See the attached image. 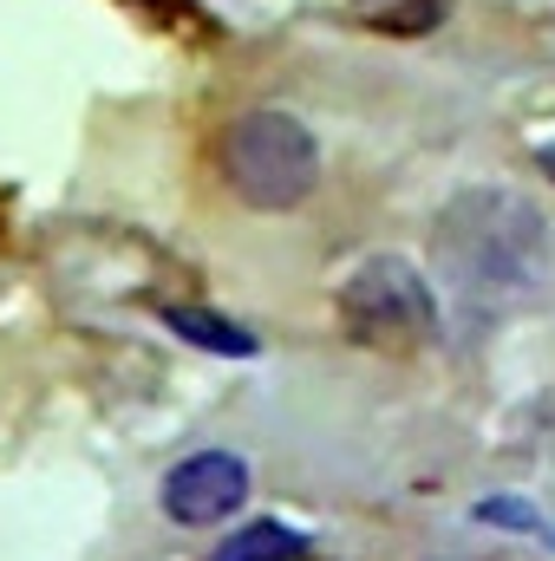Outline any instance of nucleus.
<instances>
[{"label": "nucleus", "instance_id": "f03ea898", "mask_svg": "<svg viewBox=\"0 0 555 561\" xmlns=\"http://www.w3.org/2000/svg\"><path fill=\"white\" fill-rule=\"evenodd\" d=\"M216 163H223V183L249 209H294L320 183V144H314V131L294 112H275V105L229 118V131L216 144Z\"/></svg>", "mask_w": 555, "mask_h": 561}, {"label": "nucleus", "instance_id": "9d476101", "mask_svg": "<svg viewBox=\"0 0 555 561\" xmlns=\"http://www.w3.org/2000/svg\"><path fill=\"white\" fill-rule=\"evenodd\" d=\"M536 170H543V176H555V144H543V150H536Z\"/></svg>", "mask_w": 555, "mask_h": 561}, {"label": "nucleus", "instance_id": "0eeeda50", "mask_svg": "<svg viewBox=\"0 0 555 561\" xmlns=\"http://www.w3.org/2000/svg\"><path fill=\"white\" fill-rule=\"evenodd\" d=\"M451 13V0H393V7H366L373 33H431Z\"/></svg>", "mask_w": 555, "mask_h": 561}, {"label": "nucleus", "instance_id": "20e7f679", "mask_svg": "<svg viewBox=\"0 0 555 561\" xmlns=\"http://www.w3.org/2000/svg\"><path fill=\"white\" fill-rule=\"evenodd\" d=\"M249 496V463L229 450H196L163 477V516L183 529H209L223 516H236Z\"/></svg>", "mask_w": 555, "mask_h": 561}, {"label": "nucleus", "instance_id": "1a4fd4ad", "mask_svg": "<svg viewBox=\"0 0 555 561\" xmlns=\"http://www.w3.org/2000/svg\"><path fill=\"white\" fill-rule=\"evenodd\" d=\"M144 13H157V20H190V0H132Z\"/></svg>", "mask_w": 555, "mask_h": 561}, {"label": "nucleus", "instance_id": "39448f33", "mask_svg": "<svg viewBox=\"0 0 555 561\" xmlns=\"http://www.w3.org/2000/svg\"><path fill=\"white\" fill-rule=\"evenodd\" d=\"M301 556H307V542H301L287 523H249V529H236L229 542H216L209 561H301Z\"/></svg>", "mask_w": 555, "mask_h": 561}, {"label": "nucleus", "instance_id": "7ed1b4c3", "mask_svg": "<svg viewBox=\"0 0 555 561\" xmlns=\"http://www.w3.org/2000/svg\"><path fill=\"white\" fill-rule=\"evenodd\" d=\"M340 327L353 346L373 353H418L438 340V294L399 255H373L340 280Z\"/></svg>", "mask_w": 555, "mask_h": 561}, {"label": "nucleus", "instance_id": "f257e3e1", "mask_svg": "<svg viewBox=\"0 0 555 561\" xmlns=\"http://www.w3.org/2000/svg\"><path fill=\"white\" fill-rule=\"evenodd\" d=\"M431 268L471 320L523 307L550 280V216L510 183L457 190L431 229Z\"/></svg>", "mask_w": 555, "mask_h": 561}, {"label": "nucleus", "instance_id": "423d86ee", "mask_svg": "<svg viewBox=\"0 0 555 561\" xmlns=\"http://www.w3.org/2000/svg\"><path fill=\"white\" fill-rule=\"evenodd\" d=\"M183 340H196V346H209V353H229V359H249L256 353V340L242 333V327H229V320H216V313H196V307H170L163 313Z\"/></svg>", "mask_w": 555, "mask_h": 561}, {"label": "nucleus", "instance_id": "6e6552de", "mask_svg": "<svg viewBox=\"0 0 555 561\" xmlns=\"http://www.w3.org/2000/svg\"><path fill=\"white\" fill-rule=\"evenodd\" d=\"M484 516H490V523H517V529H536V516H530V510H517V503H484Z\"/></svg>", "mask_w": 555, "mask_h": 561}]
</instances>
